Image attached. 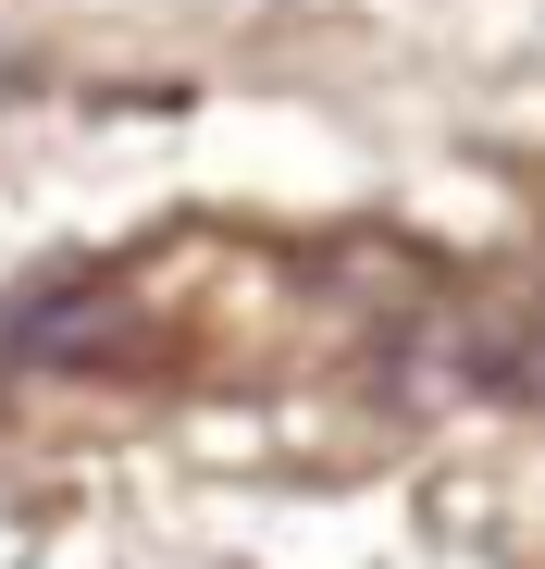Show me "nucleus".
I'll return each mask as SVG.
<instances>
[{"mask_svg": "<svg viewBox=\"0 0 545 569\" xmlns=\"http://www.w3.org/2000/svg\"><path fill=\"white\" fill-rule=\"evenodd\" d=\"M496 385H508L521 409H545V322H521V335L496 347Z\"/></svg>", "mask_w": 545, "mask_h": 569, "instance_id": "1", "label": "nucleus"}]
</instances>
